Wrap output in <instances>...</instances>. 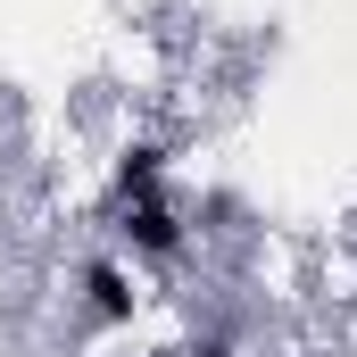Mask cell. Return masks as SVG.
<instances>
[{
  "instance_id": "cell-1",
  "label": "cell",
  "mask_w": 357,
  "mask_h": 357,
  "mask_svg": "<svg viewBox=\"0 0 357 357\" xmlns=\"http://www.w3.org/2000/svg\"><path fill=\"white\" fill-rule=\"evenodd\" d=\"M108 225H116V241L133 250V258H183V216L167 199H133V208H108Z\"/></svg>"
},
{
  "instance_id": "cell-2",
  "label": "cell",
  "mask_w": 357,
  "mask_h": 357,
  "mask_svg": "<svg viewBox=\"0 0 357 357\" xmlns=\"http://www.w3.org/2000/svg\"><path fill=\"white\" fill-rule=\"evenodd\" d=\"M133 199H167V142H125L116 150L108 208H133Z\"/></svg>"
},
{
  "instance_id": "cell-3",
  "label": "cell",
  "mask_w": 357,
  "mask_h": 357,
  "mask_svg": "<svg viewBox=\"0 0 357 357\" xmlns=\"http://www.w3.org/2000/svg\"><path fill=\"white\" fill-rule=\"evenodd\" d=\"M84 316L108 324V333L142 316V291H133V274L116 266V258H91V266H84Z\"/></svg>"
},
{
  "instance_id": "cell-4",
  "label": "cell",
  "mask_w": 357,
  "mask_h": 357,
  "mask_svg": "<svg viewBox=\"0 0 357 357\" xmlns=\"http://www.w3.org/2000/svg\"><path fill=\"white\" fill-rule=\"evenodd\" d=\"M175 357H233V333H208V341H183Z\"/></svg>"
}]
</instances>
